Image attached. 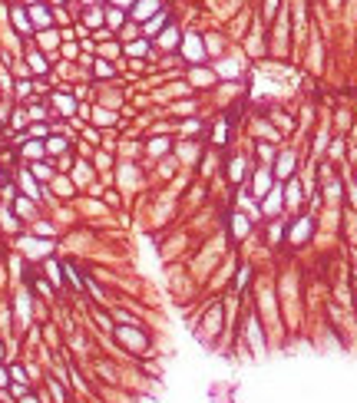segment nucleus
I'll return each mask as SVG.
<instances>
[{"label": "nucleus", "mask_w": 357, "mask_h": 403, "mask_svg": "<svg viewBox=\"0 0 357 403\" xmlns=\"http://www.w3.org/2000/svg\"><path fill=\"white\" fill-rule=\"evenodd\" d=\"M119 337V344H126L129 350H146V334L139 327H116L112 331Z\"/></svg>", "instance_id": "nucleus-1"}, {"label": "nucleus", "mask_w": 357, "mask_h": 403, "mask_svg": "<svg viewBox=\"0 0 357 403\" xmlns=\"http://www.w3.org/2000/svg\"><path fill=\"white\" fill-rule=\"evenodd\" d=\"M20 248H24L30 258H47L53 251V241H37V238H20Z\"/></svg>", "instance_id": "nucleus-2"}, {"label": "nucleus", "mask_w": 357, "mask_h": 403, "mask_svg": "<svg viewBox=\"0 0 357 403\" xmlns=\"http://www.w3.org/2000/svg\"><path fill=\"white\" fill-rule=\"evenodd\" d=\"M159 10H162L159 0H136L133 4V20H152Z\"/></svg>", "instance_id": "nucleus-3"}, {"label": "nucleus", "mask_w": 357, "mask_h": 403, "mask_svg": "<svg viewBox=\"0 0 357 403\" xmlns=\"http://www.w3.org/2000/svg\"><path fill=\"white\" fill-rule=\"evenodd\" d=\"M245 334H248V340H252V350H258L262 354L265 350V337H262V327H258V317H245Z\"/></svg>", "instance_id": "nucleus-4"}, {"label": "nucleus", "mask_w": 357, "mask_h": 403, "mask_svg": "<svg viewBox=\"0 0 357 403\" xmlns=\"http://www.w3.org/2000/svg\"><path fill=\"white\" fill-rule=\"evenodd\" d=\"M182 50H185L189 60H202V56H205V47H202V37H198V33H185Z\"/></svg>", "instance_id": "nucleus-5"}, {"label": "nucleus", "mask_w": 357, "mask_h": 403, "mask_svg": "<svg viewBox=\"0 0 357 403\" xmlns=\"http://www.w3.org/2000/svg\"><path fill=\"white\" fill-rule=\"evenodd\" d=\"M281 195H285L281 189H271L268 195H265V205H262V212H265V215H278V212H281V205H285V198H281Z\"/></svg>", "instance_id": "nucleus-6"}, {"label": "nucleus", "mask_w": 357, "mask_h": 403, "mask_svg": "<svg viewBox=\"0 0 357 403\" xmlns=\"http://www.w3.org/2000/svg\"><path fill=\"white\" fill-rule=\"evenodd\" d=\"M179 43H182V37H179L175 27H166V30L159 33V47L162 50H172V47H179Z\"/></svg>", "instance_id": "nucleus-7"}, {"label": "nucleus", "mask_w": 357, "mask_h": 403, "mask_svg": "<svg viewBox=\"0 0 357 403\" xmlns=\"http://www.w3.org/2000/svg\"><path fill=\"white\" fill-rule=\"evenodd\" d=\"M291 169H294V152H281V156H278L275 172L281 175V179H288V175H291Z\"/></svg>", "instance_id": "nucleus-8"}, {"label": "nucleus", "mask_w": 357, "mask_h": 403, "mask_svg": "<svg viewBox=\"0 0 357 403\" xmlns=\"http://www.w3.org/2000/svg\"><path fill=\"white\" fill-rule=\"evenodd\" d=\"M53 103H56V109L63 112V116H73V112L79 109V106H76V99H73V96H60V93H56V96H53Z\"/></svg>", "instance_id": "nucleus-9"}, {"label": "nucleus", "mask_w": 357, "mask_h": 403, "mask_svg": "<svg viewBox=\"0 0 357 403\" xmlns=\"http://www.w3.org/2000/svg\"><path fill=\"white\" fill-rule=\"evenodd\" d=\"M20 185H24L27 198H40V185H37V179H33L30 172H20Z\"/></svg>", "instance_id": "nucleus-10"}, {"label": "nucleus", "mask_w": 357, "mask_h": 403, "mask_svg": "<svg viewBox=\"0 0 357 403\" xmlns=\"http://www.w3.org/2000/svg\"><path fill=\"white\" fill-rule=\"evenodd\" d=\"M24 156L27 159H43L47 149H43V143H37V139H27V143H24Z\"/></svg>", "instance_id": "nucleus-11"}, {"label": "nucleus", "mask_w": 357, "mask_h": 403, "mask_svg": "<svg viewBox=\"0 0 357 403\" xmlns=\"http://www.w3.org/2000/svg\"><path fill=\"white\" fill-rule=\"evenodd\" d=\"M255 192H258V198H265L271 192V175L268 172H258V175H255Z\"/></svg>", "instance_id": "nucleus-12"}, {"label": "nucleus", "mask_w": 357, "mask_h": 403, "mask_svg": "<svg viewBox=\"0 0 357 403\" xmlns=\"http://www.w3.org/2000/svg\"><path fill=\"white\" fill-rule=\"evenodd\" d=\"M308 235H311V218H298V225L291 231V241H304Z\"/></svg>", "instance_id": "nucleus-13"}, {"label": "nucleus", "mask_w": 357, "mask_h": 403, "mask_svg": "<svg viewBox=\"0 0 357 403\" xmlns=\"http://www.w3.org/2000/svg\"><path fill=\"white\" fill-rule=\"evenodd\" d=\"M30 24H37V27H50V14H47V7H30Z\"/></svg>", "instance_id": "nucleus-14"}, {"label": "nucleus", "mask_w": 357, "mask_h": 403, "mask_svg": "<svg viewBox=\"0 0 357 403\" xmlns=\"http://www.w3.org/2000/svg\"><path fill=\"white\" fill-rule=\"evenodd\" d=\"M30 175H33V179H40V182L53 179V172H50V162H33V166H30Z\"/></svg>", "instance_id": "nucleus-15"}, {"label": "nucleus", "mask_w": 357, "mask_h": 403, "mask_svg": "<svg viewBox=\"0 0 357 403\" xmlns=\"http://www.w3.org/2000/svg\"><path fill=\"white\" fill-rule=\"evenodd\" d=\"M27 63H30V70L33 73H47L50 66H47V60H43V56L37 53V50H30V53H27Z\"/></svg>", "instance_id": "nucleus-16"}, {"label": "nucleus", "mask_w": 357, "mask_h": 403, "mask_svg": "<svg viewBox=\"0 0 357 403\" xmlns=\"http://www.w3.org/2000/svg\"><path fill=\"white\" fill-rule=\"evenodd\" d=\"M162 24H166V10H159V14L152 17L149 24H146V37H156V33L162 30Z\"/></svg>", "instance_id": "nucleus-17"}, {"label": "nucleus", "mask_w": 357, "mask_h": 403, "mask_svg": "<svg viewBox=\"0 0 357 403\" xmlns=\"http://www.w3.org/2000/svg\"><path fill=\"white\" fill-rule=\"evenodd\" d=\"M10 17H14V24L20 27L24 33H27V30L33 27V24H30V17H27V10H24V7H14V14H10Z\"/></svg>", "instance_id": "nucleus-18"}, {"label": "nucleus", "mask_w": 357, "mask_h": 403, "mask_svg": "<svg viewBox=\"0 0 357 403\" xmlns=\"http://www.w3.org/2000/svg\"><path fill=\"white\" fill-rule=\"evenodd\" d=\"M43 149H47V152H53V156H56V152H66V139H63V136H50Z\"/></svg>", "instance_id": "nucleus-19"}, {"label": "nucleus", "mask_w": 357, "mask_h": 403, "mask_svg": "<svg viewBox=\"0 0 357 403\" xmlns=\"http://www.w3.org/2000/svg\"><path fill=\"white\" fill-rule=\"evenodd\" d=\"M106 24H109L112 30H116V27H123V24H126V14H123V10H106Z\"/></svg>", "instance_id": "nucleus-20"}, {"label": "nucleus", "mask_w": 357, "mask_h": 403, "mask_svg": "<svg viewBox=\"0 0 357 403\" xmlns=\"http://www.w3.org/2000/svg\"><path fill=\"white\" fill-rule=\"evenodd\" d=\"M47 278H50V281H53L56 288L63 285V275H60V264H56V261H47Z\"/></svg>", "instance_id": "nucleus-21"}, {"label": "nucleus", "mask_w": 357, "mask_h": 403, "mask_svg": "<svg viewBox=\"0 0 357 403\" xmlns=\"http://www.w3.org/2000/svg\"><path fill=\"white\" fill-rule=\"evenodd\" d=\"M215 79V73H208V70H192V83L195 86H205V83H212Z\"/></svg>", "instance_id": "nucleus-22"}, {"label": "nucleus", "mask_w": 357, "mask_h": 403, "mask_svg": "<svg viewBox=\"0 0 357 403\" xmlns=\"http://www.w3.org/2000/svg\"><path fill=\"white\" fill-rule=\"evenodd\" d=\"M231 221H235V225H231V231H235V238L248 235V218H245V215H235Z\"/></svg>", "instance_id": "nucleus-23"}, {"label": "nucleus", "mask_w": 357, "mask_h": 403, "mask_svg": "<svg viewBox=\"0 0 357 403\" xmlns=\"http://www.w3.org/2000/svg\"><path fill=\"white\" fill-rule=\"evenodd\" d=\"M7 370H10V383H27V370L20 364H10Z\"/></svg>", "instance_id": "nucleus-24"}, {"label": "nucleus", "mask_w": 357, "mask_h": 403, "mask_svg": "<svg viewBox=\"0 0 357 403\" xmlns=\"http://www.w3.org/2000/svg\"><path fill=\"white\" fill-rule=\"evenodd\" d=\"M27 119H30V116H27L24 109H17L14 119H10V126H14V129H24V126H27Z\"/></svg>", "instance_id": "nucleus-25"}, {"label": "nucleus", "mask_w": 357, "mask_h": 403, "mask_svg": "<svg viewBox=\"0 0 357 403\" xmlns=\"http://www.w3.org/2000/svg\"><path fill=\"white\" fill-rule=\"evenodd\" d=\"M103 17H106L103 10H89V14H86V24L89 27H99V24H103Z\"/></svg>", "instance_id": "nucleus-26"}, {"label": "nucleus", "mask_w": 357, "mask_h": 403, "mask_svg": "<svg viewBox=\"0 0 357 403\" xmlns=\"http://www.w3.org/2000/svg\"><path fill=\"white\" fill-rule=\"evenodd\" d=\"M149 149H152V156H162V152L169 149V139H152V146H149Z\"/></svg>", "instance_id": "nucleus-27"}, {"label": "nucleus", "mask_w": 357, "mask_h": 403, "mask_svg": "<svg viewBox=\"0 0 357 403\" xmlns=\"http://www.w3.org/2000/svg\"><path fill=\"white\" fill-rule=\"evenodd\" d=\"M96 122H99V126H109V122H112V119H116V116H112V112H106V109H96Z\"/></svg>", "instance_id": "nucleus-28"}, {"label": "nucleus", "mask_w": 357, "mask_h": 403, "mask_svg": "<svg viewBox=\"0 0 357 403\" xmlns=\"http://www.w3.org/2000/svg\"><path fill=\"white\" fill-rule=\"evenodd\" d=\"M215 73H222V76H235V73H238V66L228 60V63H218V70H215Z\"/></svg>", "instance_id": "nucleus-29"}, {"label": "nucleus", "mask_w": 357, "mask_h": 403, "mask_svg": "<svg viewBox=\"0 0 357 403\" xmlns=\"http://www.w3.org/2000/svg\"><path fill=\"white\" fill-rule=\"evenodd\" d=\"M298 198H301V192H298V182L288 185V205H298Z\"/></svg>", "instance_id": "nucleus-30"}, {"label": "nucleus", "mask_w": 357, "mask_h": 403, "mask_svg": "<svg viewBox=\"0 0 357 403\" xmlns=\"http://www.w3.org/2000/svg\"><path fill=\"white\" fill-rule=\"evenodd\" d=\"M146 50H149V43H146V40H139V43H129V53H133V56H143Z\"/></svg>", "instance_id": "nucleus-31"}, {"label": "nucleus", "mask_w": 357, "mask_h": 403, "mask_svg": "<svg viewBox=\"0 0 357 403\" xmlns=\"http://www.w3.org/2000/svg\"><path fill=\"white\" fill-rule=\"evenodd\" d=\"M93 70H96V76H112V66H109V63H103V60H99V63H96Z\"/></svg>", "instance_id": "nucleus-32"}, {"label": "nucleus", "mask_w": 357, "mask_h": 403, "mask_svg": "<svg viewBox=\"0 0 357 403\" xmlns=\"http://www.w3.org/2000/svg\"><path fill=\"white\" fill-rule=\"evenodd\" d=\"M0 221H4V228H10V231L17 228V218H14L10 212H0Z\"/></svg>", "instance_id": "nucleus-33"}, {"label": "nucleus", "mask_w": 357, "mask_h": 403, "mask_svg": "<svg viewBox=\"0 0 357 403\" xmlns=\"http://www.w3.org/2000/svg\"><path fill=\"white\" fill-rule=\"evenodd\" d=\"M242 166H245V162H242V159H231V179H242Z\"/></svg>", "instance_id": "nucleus-34"}, {"label": "nucleus", "mask_w": 357, "mask_h": 403, "mask_svg": "<svg viewBox=\"0 0 357 403\" xmlns=\"http://www.w3.org/2000/svg\"><path fill=\"white\" fill-rule=\"evenodd\" d=\"M17 212H20V215H30V212H33V205L27 202V198H17Z\"/></svg>", "instance_id": "nucleus-35"}, {"label": "nucleus", "mask_w": 357, "mask_h": 403, "mask_svg": "<svg viewBox=\"0 0 357 403\" xmlns=\"http://www.w3.org/2000/svg\"><path fill=\"white\" fill-rule=\"evenodd\" d=\"M7 387H10V370L0 367V390H7Z\"/></svg>", "instance_id": "nucleus-36"}, {"label": "nucleus", "mask_w": 357, "mask_h": 403, "mask_svg": "<svg viewBox=\"0 0 357 403\" xmlns=\"http://www.w3.org/2000/svg\"><path fill=\"white\" fill-rule=\"evenodd\" d=\"M47 132H50V129H47V126H40V122H37V126H30V136H37V139H40V136L47 139Z\"/></svg>", "instance_id": "nucleus-37"}, {"label": "nucleus", "mask_w": 357, "mask_h": 403, "mask_svg": "<svg viewBox=\"0 0 357 403\" xmlns=\"http://www.w3.org/2000/svg\"><path fill=\"white\" fill-rule=\"evenodd\" d=\"M53 40H56V33H40V43H43V47H53Z\"/></svg>", "instance_id": "nucleus-38"}, {"label": "nucleus", "mask_w": 357, "mask_h": 403, "mask_svg": "<svg viewBox=\"0 0 357 403\" xmlns=\"http://www.w3.org/2000/svg\"><path fill=\"white\" fill-rule=\"evenodd\" d=\"M33 231H37V235H53V228H50V225H43V221H37V225H33Z\"/></svg>", "instance_id": "nucleus-39"}, {"label": "nucleus", "mask_w": 357, "mask_h": 403, "mask_svg": "<svg viewBox=\"0 0 357 403\" xmlns=\"http://www.w3.org/2000/svg\"><path fill=\"white\" fill-rule=\"evenodd\" d=\"M53 185H56V192H73V185H70V182H66V179H56V182H53Z\"/></svg>", "instance_id": "nucleus-40"}, {"label": "nucleus", "mask_w": 357, "mask_h": 403, "mask_svg": "<svg viewBox=\"0 0 357 403\" xmlns=\"http://www.w3.org/2000/svg\"><path fill=\"white\" fill-rule=\"evenodd\" d=\"M275 7H278V0H265V17L275 14Z\"/></svg>", "instance_id": "nucleus-41"}, {"label": "nucleus", "mask_w": 357, "mask_h": 403, "mask_svg": "<svg viewBox=\"0 0 357 403\" xmlns=\"http://www.w3.org/2000/svg\"><path fill=\"white\" fill-rule=\"evenodd\" d=\"M30 89H33L30 83H20V86H17V93H20V96H30Z\"/></svg>", "instance_id": "nucleus-42"}, {"label": "nucleus", "mask_w": 357, "mask_h": 403, "mask_svg": "<svg viewBox=\"0 0 357 403\" xmlns=\"http://www.w3.org/2000/svg\"><path fill=\"white\" fill-rule=\"evenodd\" d=\"M20 403H40V396H30V393H27V396H20Z\"/></svg>", "instance_id": "nucleus-43"}, {"label": "nucleus", "mask_w": 357, "mask_h": 403, "mask_svg": "<svg viewBox=\"0 0 357 403\" xmlns=\"http://www.w3.org/2000/svg\"><path fill=\"white\" fill-rule=\"evenodd\" d=\"M350 202H354V205H357V185H354V189H350Z\"/></svg>", "instance_id": "nucleus-44"}, {"label": "nucleus", "mask_w": 357, "mask_h": 403, "mask_svg": "<svg viewBox=\"0 0 357 403\" xmlns=\"http://www.w3.org/2000/svg\"><path fill=\"white\" fill-rule=\"evenodd\" d=\"M116 4H133V0H116Z\"/></svg>", "instance_id": "nucleus-45"}, {"label": "nucleus", "mask_w": 357, "mask_h": 403, "mask_svg": "<svg viewBox=\"0 0 357 403\" xmlns=\"http://www.w3.org/2000/svg\"><path fill=\"white\" fill-rule=\"evenodd\" d=\"M0 360H4V344H0Z\"/></svg>", "instance_id": "nucleus-46"}]
</instances>
